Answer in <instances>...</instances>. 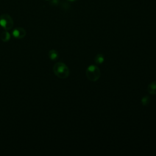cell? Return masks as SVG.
<instances>
[{
  "mask_svg": "<svg viewBox=\"0 0 156 156\" xmlns=\"http://www.w3.org/2000/svg\"><path fill=\"white\" fill-rule=\"evenodd\" d=\"M54 74L60 79H65L69 75L68 67L63 62H57L53 66Z\"/></svg>",
  "mask_w": 156,
  "mask_h": 156,
  "instance_id": "1",
  "label": "cell"
},
{
  "mask_svg": "<svg viewBox=\"0 0 156 156\" xmlns=\"http://www.w3.org/2000/svg\"><path fill=\"white\" fill-rule=\"evenodd\" d=\"M46 1H49V0H46Z\"/></svg>",
  "mask_w": 156,
  "mask_h": 156,
  "instance_id": "12",
  "label": "cell"
},
{
  "mask_svg": "<svg viewBox=\"0 0 156 156\" xmlns=\"http://www.w3.org/2000/svg\"><path fill=\"white\" fill-rule=\"evenodd\" d=\"M150 102V99H149V97L148 96H144L142 98L141 100V102L142 104L144 106H146L149 104Z\"/></svg>",
  "mask_w": 156,
  "mask_h": 156,
  "instance_id": "9",
  "label": "cell"
},
{
  "mask_svg": "<svg viewBox=\"0 0 156 156\" xmlns=\"http://www.w3.org/2000/svg\"><path fill=\"white\" fill-rule=\"evenodd\" d=\"M68 1H69V2H74V1H75L76 0H67Z\"/></svg>",
  "mask_w": 156,
  "mask_h": 156,
  "instance_id": "11",
  "label": "cell"
},
{
  "mask_svg": "<svg viewBox=\"0 0 156 156\" xmlns=\"http://www.w3.org/2000/svg\"><path fill=\"white\" fill-rule=\"evenodd\" d=\"M0 26L6 30H10L13 26V20L9 15L2 14L0 16Z\"/></svg>",
  "mask_w": 156,
  "mask_h": 156,
  "instance_id": "3",
  "label": "cell"
},
{
  "mask_svg": "<svg viewBox=\"0 0 156 156\" xmlns=\"http://www.w3.org/2000/svg\"><path fill=\"white\" fill-rule=\"evenodd\" d=\"M26 32L22 27H16L12 32L13 36L17 39H21L26 36Z\"/></svg>",
  "mask_w": 156,
  "mask_h": 156,
  "instance_id": "4",
  "label": "cell"
},
{
  "mask_svg": "<svg viewBox=\"0 0 156 156\" xmlns=\"http://www.w3.org/2000/svg\"><path fill=\"white\" fill-rule=\"evenodd\" d=\"M85 74L90 80L95 82L99 79L101 76V71L96 65H91L87 68Z\"/></svg>",
  "mask_w": 156,
  "mask_h": 156,
  "instance_id": "2",
  "label": "cell"
},
{
  "mask_svg": "<svg viewBox=\"0 0 156 156\" xmlns=\"http://www.w3.org/2000/svg\"><path fill=\"white\" fill-rule=\"evenodd\" d=\"M58 0H52V1L51 2V4L54 5H56L58 4Z\"/></svg>",
  "mask_w": 156,
  "mask_h": 156,
  "instance_id": "10",
  "label": "cell"
},
{
  "mask_svg": "<svg viewBox=\"0 0 156 156\" xmlns=\"http://www.w3.org/2000/svg\"><path fill=\"white\" fill-rule=\"evenodd\" d=\"M94 62L98 65L102 64L104 62V55L102 54H98L94 58Z\"/></svg>",
  "mask_w": 156,
  "mask_h": 156,
  "instance_id": "8",
  "label": "cell"
},
{
  "mask_svg": "<svg viewBox=\"0 0 156 156\" xmlns=\"http://www.w3.org/2000/svg\"><path fill=\"white\" fill-rule=\"evenodd\" d=\"M0 38L1 39V40L4 42H7L8 41L10 38V34L5 30L3 32H1V35H0Z\"/></svg>",
  "mask_w": 156,
  "mask_h": 156,
  "instance_id": "6",
  "label": "cell"
},
{
  "mask_svg": "<svg viewBox=\"0 0 156 156\" xmlns=\"http://www.w3.org/2000/svg\"><path fill=\"white\" fill-rule=\"evenodd\" d=\"M147 91L150 94H156V81L152 82L148 85Z\"/></svg>",
  "mask_w": 156,
  "mask_h": 156,
  "instance_id": "5",
  "label": "cell"
},
{
  "mask_svg": "<svg viewBox=\"0 0 156 156\" xmlns=\"http://www.w3.org/2000/svg\"><path fill=\"white\" fill-rule=\"evenodd\" d=\"M48 56L51 60H55L58 57V54L57 51L54 49H52L49 52Z\"/></svg>",
  "mask_w": 156,
  "mask_h": 156,
  "instance_id": "7",
  "label": "cell"
}]
</instances>
